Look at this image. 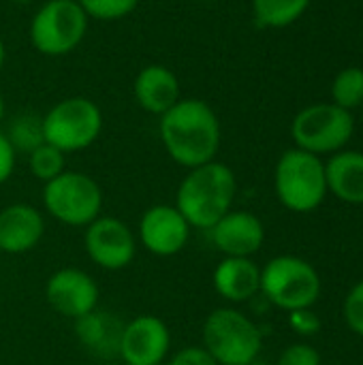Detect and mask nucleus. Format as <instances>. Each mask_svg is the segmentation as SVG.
I'll return each instance as SVG.
<instances>
[{
    "mask_svg": "<svg viewBox=\"0 0 363 365\" xmlns=\"http://www.w3.org/2000/svg\"><path fill=\"white\" fill-rule=\"evenodd\" d=\"M105 195L94 178L81 171H62L43 184V207L60 225L86 229L103 212Z\"/></svg>",
    "mask_w": 363,
    "mask_h": 365,
    "instance_id": "423d86ee",
    "label": "nucleus"
},
{
    "mask_svg": "<svg viewBox=\"0 0 363 365\" xmlns=\"http://www.w3.org/2000/svg\"><path fill=\"white\" fill-rule=\"evenodd\" d=\"M4 113H6V107H4V98H2V94H0V122L4 120Z\"/></svg>",
    "mask_w": 363,
    "mask_h": 365,
    "instance_id": "7c9ffc66",
    "label": "nucleus"
},
{
    "mask_svg": "<svg viewBox=\"0 0 363 365\" xmlns=\"http://www.w3.org/2000/svg\"><path fill=\"white\" fill-rule=\"evenodd\" d=\"M158 133L169 158L184 169L216 160L223 139L216 111L201 98H180L160 115Z\"/></svg>",
    "mask_w": 363,
    "mask_h": 365,
    "instance_id": "f257e3e1",
    "label": "nucleus"
},
{
    "mask_svg": "<svg viewBox=\"0 0 363 365\" xmlns=\"http://www.w3.org/2000/svg\"><path fill=\"white\" fill-rule=\"evenodd\" d=\"M4 135L11 141V145L15 148V152H24V154H30L34 148L45 143V139H43V120L32 115V113L17 115L11 122V126H9V130Z\"/></svg>",
    "mask_w": 363,
    "mask_h": 365,
    "instance_id": "4be33fe9",
    "label": "nucleus"
},
{
    "mask_svg": "<svg viewBox=\"0 0 363 365\" xmlns=\"http://www.w3.org/2000/svg\"><path fill=\"white\" fill-rule=\"evenodd\" d=\"M355 120L351 111L334 105L319 103L302 109L291 124L295 145L315 156L340 152L353 137Z\"/></svg>",
    "mask_w": 363,
    "mask_h": 365,
    "instance_id": "1a4fd4ad",
    "label": "nucleus"
},
{
    "mask_svg": "<svg viewBox=\"0 0 363 365\" xmlns=\"http://www.w3.org/2000/svg\"><path fill=\"white\" fill-rule=\"evenodd\" d=\"M45 235V218L30 203H11L0 210V252L26 255Z\"/></svg>",
    "mask_w": 363,
    "mask_h": 365,
    "instance_id": "2eb2a0df",
    "label": "nucleus"
},
{
    "mask_svg": "<svg viewBox=\"0 0 363 365\" xmlns=\"http://www.w3.org/2000/svg\"><path fill=\"white\" fill-rule=\"evenodd\" d=\"M362 111H363V105H362Z\"/></svg>",
    "mask_w": 363,
    "mask_h": 365,
    "instance_id": "473e14b6",
    "label": "nucleus"
},
{
    "mask_svg": "<svg viewBox=\"0 0 363 365\" xmlns=\"http://www.w3.org/2000/svg\"><path fill=\"white\" fill-rule=\"evenodd\" d=\"M73 323H75V336L86 351L98 357H118L120 334L124 325H120L109 312L96 308Z\"/></svg>",
    "mask_w": 363,
    "mask_h": 365,
    "instance_id": "6ab92c4d",
    "label": "nucleus"
},
{
    "mask_svg": "<svg viewBox=\"0 0 363 365\" xmlns=\"http://www.w3.org/2000/svg\"><path fill=\"white\" fill-rule=\"evenodd\" d=\"M308 4L310 0H252V13L263 28H285L295 24Z\"/></svg>",
    "mask_w": 363,
    "mask_h": 365,
    "instance_id": "aec40b11",
    "label": "nucleus"
},
{
    "mask_svg": "<svg viewBox=\"0 0 363 365\" xmlns=\"http://www.w3.org/2000/svg\"><path fill=\"white\" fill-rule=\"evenodd\" d=\"M289 325L300 336H315L321 329V319L312 312V308L289 312Z\"/></svg>",
    "mask_w": 363,
    "mask_h": 365,
    "instance_id": "bb28decb",
    "label": "nucleus"
},
{
    "mask_svg": "<svg viewBox=\"0 0 363 365\" xmlns=\"http://www.w3.org/2000/svg\"><path fill=\"white\" fill-rule=\"evenodd\" d=\"M212 284L229 304L250 302L261 293V267L250 257H223L214 267Z\"/></svg>",
    "mask_w": 363,
    "mask_h": 365,
    "instance_id": "dca6fc26",
    "label": "nucleus"
},
{
    "mask_svg": "<svg viewBox=\"0 0 363 365\" xmlns=\"http://www.w3.org/2000/svg\"><path fill=\"white\" fill-rule=\"evenodd\" d=\"M15 2H19V4H28V2H32V0H15Z\"/></svg>",
    "mask_w": 363,
    "mask_h": 365,
    "instance_id": "2f4dec72",
    "label": "nucleus"
},
{
    "mask_svg": "<svg viewBox=\"0 0 363 365\" xmlns=\"http://www.w3.org/2000/svg\"><path fill=\"white\" fill-rule=\"evenodd\" d=\"M133 94H135L137 105L143 111L158 115V118L167 113L182 98L178 75L165 64L143 66L135 77Z\"/></svg>",
    "mask_w": 363,
    "mask_h": 365,
    "instance_id": "f3484780",
    "label": "nucleus"
},
{
    "mask_svg": "<svg viewBox=\"0 0 363 365\" xmlns=\"http://www.w3.org/2000/svg\"><path fill=\"white\" fill-rule=\"evenodd\" d=\"M28 169H30L32 178L47 184L49 180H53L62 171H66L64 169V152H60L58 148H53L49 143H41L39 148H34L28 154Z\"/></svg>",
    "mask_w": 363,
    "mask_h": 365,
    "instance_id": "5701e85b",
    "label": "nucleus"
},
{
    "mask_svg": "<svg viewBox=\"0 0 363 365\" xmlns=\"http://www.w3.org/2000/svg\"><path fill=\"white\" fill-rule=\"evenodd\" d=\"M15 160H17V152L11 145V141L6 139V135L0 130V186L9 182V178L15 171Z\"/></svg>",
    "mask_w": 363,
    "mask_h": 365,
    "instance_id": "c85d7f7f",
    "label": "nucleus"
},
{
    "mask_svg": "<svg viewBox=\"0 0 363 365\" xmlns=\"http://www.w3.org/2000/svg\"><path fill=\"white\" fill-rule=\"evenodd\" d=\"M41 120L45 143L64 154L90 148L103 130V111L86 96H68L58 101Z\"/></svg>",
    "mask_w": 363,
    "mask_h": 365,
    "instance_id": "0eeeda50",
    "label": "nucleus"
},
{
    "mask_svg": "<svg viewBox=\"0 0 363 365\" xmlns=\"http://www.w3.org/2000/svg\"><path fill=\"white\" fill-rule=\"evenodd\" d=\"M327 190L340 201L363 205V152H336L325 165Z\"/></svg>",
    "mask_w": 363,
    "mask_h": 365,
    "instance_id": "a211bd4d",
    "label": "nucleus"
},
{
    "mask_svg": "<svg viewBox=\"0 0 363 365\" xmlns=\"http://www.w3.org/2000/svg\"><path fill=\"white\" fill-rule=\"evenodd\" d=\"M88 21L77 0H47L30 21V43L43 56H66L83 41Z\"/></svg>",
    "mask_w": 363,
    "mask_h": 365,
    "instance_id": "6e6552de",
    "label": "nucleus"
},
{
    "mask_svg": "<svg viewBox=\"0 0 363 365\" xmlns=\"http://www.w3.org/2000/svg\"><path fill=\"white\" fill-rule=\"evenodd\" d=\"M193 227L175 205L156 203L148 207L137 225V242L154 257H175L190 242Z\"/></svg>",
    "mask_w": 363,
    "mask_h": 365,
    "instance_id": "9b49d317",
    "label": "nucleus"
},
{
    "mask_svg": "<svg viewBox=\"0 0 363 365\" xmlns=\"http://www.w3.org/2000/svg\"><path fill=\"white\" fill-rule=\"evenodd\" d=\"M4 58H6V49H4V43H2V38H0V71H2V66H4Z\"/></svg>",
    "mask_w": 363,
    "mask_h": 365,
    "instance_id": "c756f323",
    "label": "nucleus"
},
{
    "mask_svg": "<svg viewBox=\"0 0 363 365\" xmlns=\"http://www.w3.org/2000/svg\"><path fill=\"white\" fill-rule=\"evenodd\" d=\"M165 365H218L210 353L199 344V346H184L178 353H173Z\"/></svg>",
    "mask_w": 363,
    "mask_h": 365,
    "instance_id": "cd10ccee",
    "label": "nucleus"
},
{
    "mask_svg": "<svg viewBox=\"0 0 363 365\" xmlns=\"http://www.w3.org/2000/svg\"><path fill=\"white\" fill-rule=\"evenodd\" d=\"M77 2L90 19H98V21L122 19L131 15L139 4V0H77Z\"/></svg>",
    "mask_w": 363,
    "mask_h": 365,
    "instance_id": "b1692460",
    "label": "nucleus"
},
{
    "mask_svg": "<svg viewBox=\"0 0 363 365\" xmlns=\"http://www.w3.org/2000/svg\"><path fill=\"white\" fill-rule=\"evenodd\" d=\"M237 178L225 163L210 160L193 167L175 190V207L193 229L210 231L227 212L233 210Z\"/></svg>",
    "mask_w": 363,
    "mask_h": 365,
    "instance_id": "f03ea898",
    "label": "nucleus"
},
{
    "mask_svg": "<svg viewBox=\"0 0 363 365\" xmlns=\"http://www.w3.org/2000/svg\"><path fill=\"white\" fill-rule=\"evenodd\" d=\"M332 98L334 105L351 111L363 105V68L349 66L340 71L332 83Z\"/></svg>",
    "mask_w": 363,
    "mask_h": 365,
    "instance_id": "412c9836",
    "label": "nucleus"
},
{
    "mask_svg": "<svg viewBox=\"0 0 363 365\" xmlns=\"http://www.w3.org/2000/svg\"><path fill=\"white\" fill-rule=\"evenodd\" d=\"M344 321L353 334L363 338V280H359L347 295L344 308H342Z\"/></svg>",
    "mask_w": 363,
    "mask_h": 365,
    "instance_id": "393cba45",
    "label": "nucleus"
},
{
    "mask_svg": "<svg viewBox=\"0 0 363 365\" xmlns=\"http://www.w3.org/2000/svg\"><path fill=\"white\" fill-rule=\"evenodd\" d=\"M137 235L135 231L116 216H98L83 231V248L88 259L105 269L120 272L126 269L137 257Z\"/></svg>",
    "mask_w": 363,
    "mask_h": 365,
    "instance_id": "9d476101",
    "label": "nucleus"
},
{
    "mask_svg": "<svg viewBox=\"0 0 363 365\" xmlns=\"http://www.w3.org/2000/svg\"><path fill=\"white\" fill-rule=\"evenodd\" d=\"M212 246L223 257H250L257 255L265 242V227L252 212L231 210L210 231Z\"/></svg>",
    "mask_w": 363,
    "mask_h": 365,
    "instance_id": "4468645a",
    "label": "nucleus"
},
{
    "mask_svg": "<svg viewBox=\"0 0 363 365\" xmlns=\"http://www.w3.org/2000/svg\"><path fill=\"white\" fill-rule=\"evenodd\" d=\"M274 190L289 212H315L327 197L325 165L319 156L300 148L287 150L276 163Z\"/></svg>",
    "mask_w": 363,
    "mask_h": 365,
    "instance_id": "20e7f679",
    "label": "nucleus"
},
{
    "mask_svg": "<svg viewBox=\"0 0 363 365\" xmlns=\"http://www.w3.org/2000/svg\"><path fill=\"white\" fill-rule=\"evenodd\" d=\"M276 365H321V355L310 344L297 342L280 353Z\"/></svg>",
    "mask_w": 363,
    "mask_h": 365,
    "instance_id": "a878e982",
    "label": "nucleus"
},
{
    "mask_svg": "<svg viewBox=\"0 0 363 365\" xmlns=\"http://www.w3.org/2000/svg\"><path fill=\"white\" fill-rule=\"evenodd\" d=\"M171 353V331L154 314L131 319L120 334L118 357L124 365H163Z\"/></svg>",
    "mask_w": 363,
    "mask_h": 365,
    "instance_id": "ddd939ff",
    "label": "nucleus"
},
{
    "mask_svg": "<svg viewBox=\"0 0 363 365\" xmlns=\"http://www.w3.org/2000/svg\"><path fill=\"white\" fill-rule=\"evenodd\" d=\"M201 346L218 365H252L261 355L263 334L242 310L223 306L205 317Z\"/></svg>",
    "mask_w": 363,
    "mask_h": 365,
    "instance_id": "7ed1b4c3",
    "label": "nucleus"
},
{
    "mask_svg": "<svg viewBox=\"0 0 363 365\" xmlns=\"http://www.w3.org/2000/svg\"><path fill=\"white\" fill-rule=\"evenodd\" d=\"M101 289L96 280L79 267H60L45 282V302L64 319L77 321L98 308Z\"/></svg>",
    "mask_w": 363,
    "mask_h": 365,
    "instance_id": "f8f14e48",
    "label": "nucleus"
},
{
    "mask_svg": "<svg viewBox=\"0 0 363 365\" xmlns=\"http://www.w3.org/2000/svg\"><path fill=\"white\" fill-rule=\"evenodd\" d=\"M261 295L285 312L312 308L321 297V276L306 259L280 255L261 267Z\"/></svg>",
    "mask_w": 363,
    "mask_h": 365,
    "instance_id": "39448f33",
    "label": "nucleus"
}]
</instances>
